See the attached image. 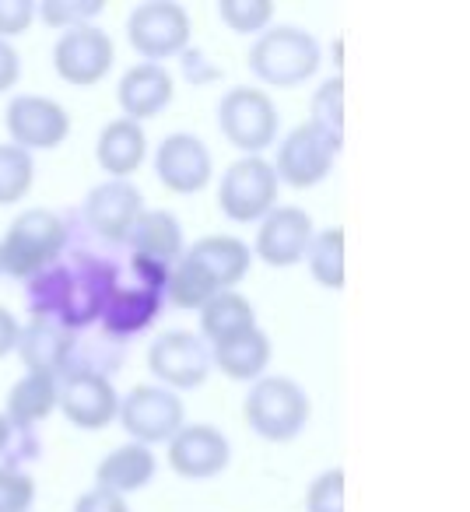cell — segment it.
<instances>
[{
	"mask_svg": "<svg viewBox=\"0 0 470 512\" xmlns=\"http://www.w3.org/2000/svg\"><path fill=\"white\" fill-rule=\"evenodd\" d=\"M116 285H120L116 260L92 249H78L71 242L57 264L25 281V302L32 320H53L81 334L88 327H99V316Z\"/></svg>",
	"mask_w": 470,
	"mask_h": 512,
	"instance_id": "obj_1",
	"label": "cell"
},
{
	"mask_svg": "<svg viewBox=\"0 0 470 512\" xmlns=\"http://www.w3.org/2000/svg\"><path fill=\"white\" fill-rule=\"evenodd\" d=\"M71 246V225L64 214L50 207H29L22 211L0 239V274L29 281L32 274L46 271Z\"/></svg>",
	"mask_w": 470,
	"mask_h": 512,
	"instance_id": "obj_2",
	"label": "cell"
},
{
	"mask_svg": "<svg viewBox=\"0 0 470 512\" xmlns=\"http://www.w3.org/2000/svg\"><path fill=\"white\" fill-rule=\"evenodd\" d=\"M320 39L299 25H271L250 46V71L260 85L299 88L320 71Z\"/></svg>",
	"mask_w": 470,
	"mask_h": 512,
	"instance_id": "obj_3",
	"label": "cell"
},
{
	"mask_svg": "<svg viewBox=\"0 0 470 512\" xmlns=\"http://www.w3.org/2000/svg\"><path fill=\"white\" fill-rule=\"evenodd\" d=\"M309 414H313L309 393L288 376H260L243 400L246 425L267 442L299 439L309 425Z\"/></svg>",
	"mask_w": 470,
	"mask_h": 512,
	"instance_id": "obj_4",
	"label": "cell"
},
{
	"mask_svg": "<svg viewBox=\"0 0 470 512\" xmlns=\"http://www.w3.org/2000/svg\"><path fill=\"white\" fill-rule=\"evenodd\" d=\"M218 127L232 148L243 155H264L278 141L281 116L267 88L257 85H235L221 95L218 102Z\"/></svg>",
	"mask_w": 470,
	"mask_h": 512,
	"instance_id": "obj_5",
	"label": "cell"
},
{
	"mask_svg": "<svg viewBox=\"0 0 470 512\" xmlns=\"http://www.w3.org/2000/svg\"><path fill=\"white\" fill-rule=\"evenodd\" d=\"M281 183L274 176V165L264 155H243L225 169L218 183V207L225 218L239 225L264 221L278 207Z\"/></svg>",
	"mask_w": 470,
	"mask_h": 512,
	"instance_id": "obj_6",
	"label": "cell"
},
{
	"mask_svg": "<svg viewBox=\"0 0 470 512\" xmlns=\"http://www.w3.org/2000/svg\"><path fill=\"white\" fill-rule=\"evenodd\" d=\"M190 11L176 0H144L127 18V43L144 64H162L190 50Z\"/></svg>",
	"mask_w": 470,
	"mask_h": 512,
	"instance_id": "obj_7",
	"label": "cell"
},
{
	"mask_svg": "<svg viewBox=\"0 0 470 512\" xmlns=\"http://www.w3.org/2000/svg\"><path fill=\"white\" fill-rule=\"evenodd\" d=\"M116 421L130 435V442H141V446L151 449L169 442L186 425V407L179 400V393L165 390V386L137 383L134 390H127L120 397Z\"/></svg>",
	"mask_w": 470,
	"mask_h": 512,
	"instance_id": "obj_8",
	"label": "cell"
},
{
	"mask_svg": "<svg viewBox=\"0 0 470 512\" xmlns=\"http://www.w3.org/2000/svg\"><path fill=\"white\" fill-rule=\"evenodd\" d=\"M337 155H341V144H334L306 120L281 137L278 158H274V176H278V183L292 186V190H313L334 172Z\"/></svg>",
	"mask_w": 470,
	"mask_h": 512,
	"instance_id": "obj_9",
	"label": "cell"
},
{
	"mask_svg": "<svg viewBox=\"0 0 470 512\" xmlns=\"http://www.w3.org/2000/svg\"><path fill=\"white\" fill-rule=\"evenodd\" d=\"M148 369L165 390H197V386L207 383V376L214 369L211 348L193 330H169V334L151 341Z\"/></svg>",
	"mask_w": 470,
	"mask_h": 512,
	"instance_id": "obj_10",
	"label": "cell"
},
{
	"mask_svg": "<svg viewBox=\"0 0 470 512\" xmlns=\"http://www.w3.org/2000/svg\"><path fill=\"white\" fill-rule=\"evenodd\" d=\"M113 60V36L99 25H78V29L60 32L57 46H53V71L74 88H95L113 71Z\"/></svg>",
	"mask_w": 470,
	"mask_h": 512,
	"instance_id": "obj_11",
	"label": "cell"
},
{
	"mask_svg": "<svg viewBox=\"0 0 470 512\" xmlns=\"http://www.w3.org/2000/svg\"><path fill=\"white\" fill-rule=\"evenodd\" d=\"M8 144L22 151H53L71 137V113L50 95H15L4 109Z\"/></svg>",
	"mask_w": 470,
	"mask_h": 512,
	"instance_id": "obj_12",
	"label": "cell"
},
{
	"mask_svg": "<svg viewBox=\"0 0 470 512\" xmlns=\"http://www.w3.org/2000/svg\"><path fill=\"white\" fill-rule=\"evenodd\" d=\"M57 407L64 418L81 432H102L116 421V407H120V393H116L113 379L92 369H67L57 379Z\"/></svg>",
	"mask_w": 470,
	"mask_h": 512,
	"instance_id": "obj_13",
	"label": "cell"
},
{
	"mask_svg": "<svg viewBox=\"0 0 470 512\" xmlns=\"http://www.w3.org/2000/svg\"><path fill=\"white\" fill-rule=\"evenodd\" d=\"M141 211H144V193L130 179H106V183L88 190V197L78 207V218L85 221V228L95 239L123 246L134 221L141 218Z\"/></svg>",
	"mask_w": 470,
	"mask_h": 512,
	"instance_id": "obj_14",
	"label": "cell"
},
{
	"mask_svg": "<svg viewBox=\"0 0 470 512\" xmlns=\"http://www.w3.org/2000/svg\"><path fill=\"white\" fill-rule=\"evenodd\" d=\"M257 242L250 253L264 260L267 267H295L306 260V249L313 242V218L299 204H278L264 221H257Z\"/></svg>",
	"mask_w": 470,
	"mask_h": 512,
	"instance_id": "obj_15",
	"label": "cell"
},
{
	"mask_svg": "<svg viewBox=\"0 0 470 512\" xmlns=\"http://www.w3.org/2000/svg\"><path fill=\"white\" fill-rule=\"evenodd\" d=\"M155 176L158 183L169 193H179V197H190V193H200L214 176V158L211 148L200 141L197 134H186V130H176L169 134L155 151Z\"/></svg>",
	"mask_w": 470,
	"mask_h": 512,
	"instance_id": "obj_16",
	"label": "cell"
},
{
	"mask_svg": "<svg viewBox=\"0 0 470 512\" xmlns=\"http://www.w3.org/2000/svg\"><path fill=\"white\" fill-rule=\"evenodd\" d=\"M165 446H169V467L186 481H211L232 460L228 435L218 425H207V421L183 425Z\"/></svg>",
	"mask_w": 470,
	"mask_h": 512,
	"instance_id": "obj_17",
	"label": "cell"
},
{
	"mask_svg": "<svg viewBox=\"0 0 470 512\" xmlns=\"http://www.w3.org/2000/svg\"><path fill=\"white\" fill-rule=\"evenodd\" d=\"M78 341L74 330L60 327L53 320H32L29 327L18 330V358L25 362V372L32 376L60 379L74 362H78Z\"/></svg>",
	"mask_w": 470,
	"mask_h": 512,
	"instance_id": "obj_18",
	"label": "cell"
},
{
	"mask_svg": "<svg viewBox=\"0 0 470 512\" xmlns=\"http://www.w3.org/2000/svg\"><path fill=\"white\" fill-rule=\"evenodd\" d=\"M165 309V295L162 292H151L144 285H116L113 295L106 299V309L99 316V330L109 344H127L134 341L137 334L151 327V323L162 316Z\"/></svg>",
	"mask_w": 470,
	"mask_h": 512,
	"instance_id": "obj_19",
	"label": "cell"
},
{
	"mask_svg": "<svg viewBox=\"0 0 470 512\" xmlns=\"http://www.w3.org/2000/svg\"><path fill=\"white\" fill-rule=\"evenodd\" d=\"M186 260L214 285V292H235L239 281L250 274L253 253L243 239L235 235H204L186 249Z\"/></svg>",
	"mask_w": 470,
	"mask_h": 512,
	"instance_id": "obj_20",
	"label": "cell"
},
{
	"mask_svg": "<svg viewBox=\"0 0 470 512\" xmlns=\"http://www.w3.org/2000/svg\"><path fill=\"white\" fill-rule=\"evenodd\" d=\"M123 246L130 249L134 260H148L155 267H172L179 264V256L186 253V242H183V225L172 211H162V207H144L141 218L134 221L130 228L127 242Z\"/></svg>",
	"mask_w": 470,
	"mask_h": 512,
	"instance_id": "obj_21",
	"label": "cell"
},
{
	"mask_svg": "<svg viewBox=\"0 0 470 512\" xmlns=\"http://www.w3.org/2000/svg\"><path fill=\"white\" fill-rule=\"evenodd\" d=\"M172 95H176V85H172L165 64H144V60L123 71L120 85H116V102H120L123 116L134 123L155 120L158 113H165Z\"/></svg>",
	"mask_w": 470,
	"mask_h": 512,
	"instance_id": "obj_22",
	"label": "cell"
},
{
	"mask_svg": "<svg viewBox=\"0 0 470 512\" xmlns=\"http://www.w3.org/2000/svg\"><path fill=\"white\" fill-rule=\"evenodd\" d=\"M148 158V134L141 123L116 116L95 137V162L109 179H130Z\"/></svg>",
	"mask_w": 470,
	"mask_h": 512,
	"instance_id": "obj_23",
	"label": "cell"
},
{
	"mask_svg": "<svg viewBox=\"0 0 470 512\" xmlns=\"http://www.w3.org/2000/svg\"><path fill=\"white\" fill-rule=\"evenodd\" d=\"M158 474L155 449L141 446V442H123L113 453H106L95 467V488H106L113 495L127 498L134 491H144Z\"/></svg>",
	"mask_w": 470,
	"mask_h": 512,
	"instance_id": "obj_24",
	"label": "cell"
},
{
	"mask_svg": "<svg viewBox=\"0 0 470 512\" xmlns=\"http://www.w3.org/2000/svg\"><path fill=\"white\" fill-rule=\"evenodd\" d=\"M200 313V337L207 348H221V344L239 341L243 334L257 330V309L243 292H221L211 302L197 309Z\"/></svg>",
	"mask_w": 470,
	"mask_h": 512,
	"instance_id": "obj_25",
	"label": "cell"
},
{
	"mask_svg": "<svg viewBox=\"0 0 470 512\" xmlns=\"http://www.w3.org/2000/svg\"><path fill=\"white\" fill-rule=\"evenodd\" d=\"M57 379L53 376H32L25 372L8 393V407H4V418L18 428V432L32 435L53 411H57Z\"/></svg>",
	"mask_w": 470,
	"mask_h": 512,
	"instance_id": "obj_26",
	"label": "cell"
},
{
	"mask_svg": "<svg viewBox=\"0 0 470 512\" xmlns=\"http://www.w3.org/2000/svg\"><path fill=\"white\" fill-rule=\"evenodd\" d=\"M271 355H274V344L260 327L243 334L239 341L211 348L214 369L232 379V383H257L267 372V365H271Z\"/></svg>",
	"mask_w": 470,
	"mask_h": 512,
	"instance_id": "obj_27",
	"label": "cell"
},
{
	"mask_svg": "<svg viewBox=\"0 0 470 512\" xmlns=\"http://www.w3.org/2000/svg\"><path fill=\"white\" fill-rule=\"evenodd\" d=\"M309 274L320 288L327 292H341L344 288V228H323V232H313V242L306 249Z\"/></svg>",
	"mask_w": 470,
	"mask_h": 512,
	"instance_id": "obj_28",
	"label": "cell"
},
{
	"mask_svg": "<svg viewBox=\"0 0 470 512\" xmlns=\"http://www.w3.org/2000/svg\"><path fill=\"white\" fill-rule=\"evenodd\" d=\"M32 183H36V162L29 151L15 148V144H0V207L18 204L29 197Z\"/></svg>",
	"mask_w": 470,
	"mask_h": 512,
	"instance_id": "obj_29",
	"label": "cell"
},
{
	"mask_svg": "<svg viewBox=\"0 0 470 512\" xmlns=\"http://www.w3.org/2000/svg\"><path fill=\"white\" fill-rule=\"evenodd\" d=\"M309 123L344 148V78L341 74L323 81L313 92V116H309Z\"/></svg>",
	"mask_w": 470,
	"mask_h": 512,
	"instance_id": "obj_30",
	"label": "cell"
},
{
	"mask_svg": "<svg viewBox=\"0 0 470 512\" xmlns=\"http://www.w3.org/2000/svg\"><path fill=\"white\" fill-rule=\"evenodd\" d=\"M218 15L235 36H260L271 29L274 4L271 0H221Z\"/></svg>",
	"mask_w": 470,
	"mask_h": 512,
	"instance_id": "obj_31",
	"label": "cell"
},
{
	"mask_svg": "<svg viewBox=\"0 0 470 512\" xmlns=\"http://www.w3.org/2000/svg\"><path fill=\"white\" fill-rule=\"evenodd\" d=\"M106 11L102 0H43L36 4V18L50 29H78V25H92L95 18Z\"/></svg>",
	"mask_w": 470,
	"mask_h": 512,
	"instance_id": "obj_32",
	"label": "cell"
},
{
	"mask_svg": "<svg viewBox=\"0 0 470 512\" xmlns=\"http://www.w3.org/2000/svg\"><path fill=\"white\" fill-rule=\"evenodd\" d=\"M36 502V477L25 467L0 463V512H29Z\"/></svg>",
	"mask_w": 470,
	"mask_h": 512,
	"instance_id": "obj_33",
	"label": "cell"
},
{
	"mask_svg": "<svg viewBox=\"0 0 470 512\" xmlns=\"http://www.w3.org/2000/svg\"><path fill=\"white\" fill-rule=\"evenodd\" d=\"M306 512H344V470L330 467L306 488Z\"/></svg>",
	"mask_w": 470,
	"mask_h": 512,
	"instance_id": "obj_34",
	"label": "cell"
},
{
	"mask_svg": "<svg viewBox=\"0 0 470 512\" xmlns=\"http://www.w3.org/2000/svg\"><path fill=\"white\" fill-rule=\"evenodd\" d=\"M36 22V0H0V39H15Z\"/></svg>",
	"mask_w": 470,
	"mask_h": 512,
	"instance_id": "obj_35",
	"label": "cell"
},
{
	"mask_svg": "<svg viewBox=\"0 0 470 512\" xmlns=\"http://www.w3.org/2000/svg\"><path fill=\"white\" fill-rule=\"evenodd\" d=\"M74 512H130L127 498L113 495L106 488H88L74 498Z\"/></svg>",
	"mask_w": 470,
	"mask_h": 512,
	"instance_id": "obj_36",
	"label": "cell"
},
{
	"mask_svg": "<svg viewBox=\"0 0 470 512\" xmlns=\"http://www.w3.org/2000/svg\"><path fill=\"white\" fill-rule=\"evenodd\" d=\"M29 439H32V435H29ZM18 446H22L29 456H39V453H36L39 442H36V439L25 442V432H18V428L11 425L8 418H4V411H0V463H8V467H15V463H11V449H18Z\"/></svg>",
	"mask_w": 470,
	"mask_h": 512,
	"instance_id": "obj_37",
	"label": "cell"
},
{
	"mask_svg": "<svg viewBox=\"0 0 470 512\" xmlns=\"http://www.w3.org/2000/svg\"><path fill=\"white\" fill-rule=\"evenodd\" d=\"M179 60H183V74L193 81V85H211V81L221 78V71L207 60L204 50H186Z\"/></svg>",
	"mask_w": 470,
	"mask_h": 512,
	"instance_id": "obj_38",
	"label": "cell"
},
{
	"mask_svg": "<svg viewBox=\"0 0 470 512\" xmlns=\"http://www.w3.org/2000/svg\"><path fill=\"white\" fill-rule=\"evenodd\" d=\"M18 78H22V57H18V50L8 39H0V95L11 92L18 85Z\"/></svg>",
	"mask_w": 470,
	"mask_h": 512,
	"instance_id": "obj_39",
	"label": "cell"
},
{
	"mask_svg": "<svg viewBox=\"0 0 470 512\" xmlns=\"http://www.w3.org/2000/svg\"><path fill=\"white\" fill-rule=\"evenodd\" d=\"M18 330H22V323L15 320V313H11V309L0 306V358L11 355V351H15V344H18Z\"/></svg>",
	"mask_w": 470,
	"mask_h": 512,
	"instance_id": "obj_40",
	"label": "cell"
}]
</instances>
